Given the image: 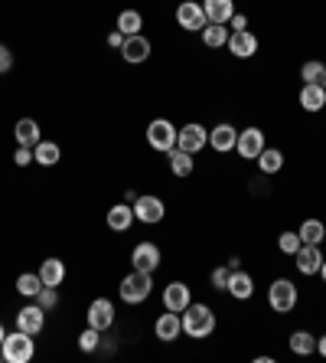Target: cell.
<instances>
[{
  "label": "cell",
  "mask_w": 326,
  "mask_h": 363,
  "mask_svg": "<svg viewBox=\"0 0 326 363\" xmlns=\"http://www.w3.org/2000/svg\"><path fill=\"white\" fill-rule=\"evenodd\" d=\"M183 331H186L189 337H196V341L209 337L215 331L212 308H209V305H193V301H189V308L183 311Z\"/></svg>",
  "instance_id": "obj_1"
},
{
  "label": "cell",
  "mask_w": 326,
  "mask_h": 363,
  "mask_svg": "<svg viewBox=\"0 0 326 363\" xmlns=\"http://www.w3.org/2000/svg\"><path fill=\"white\" fill-rule=\"evenodd\" d=\"M0 354L7 363H29L33 354H36V347H33V334L27 331H17V334H7L4 337V344H0Z\"/></svg>",
  "instance_id": "obj_2"
},
{
  "label": "cell",
  "mask_w": 326,
  "mask_h": 363,
  "mask_svg": "<svg viewBox=\"0 0 326 363\" xmlns=\"http://www.w3.org/2000/svg\"><path fill=\"white\" fill-rule=\"evenodd\" d=\"M150 291H154V278H150V272H140V268H134L121 282V301H128V305L147 301Z\"/></svg>",
  "instance_id": "obj_3"
},
{
  "label": "cell",
  "mask_w": 326,
  "mask_h": 363,
  "mask_svg": "<svg viewBox=\"0 0 326 363\" xmlns=\"http://www.w3.org/2000/svg\"><path fill=\"white\" fill-rule=\"evenodd\" d=\"M268 305H271V311H278V315L294 311V308H297V285L287 282V278H278V282L268 288Z\"/></svg>",
  "instance_id": "obj_4"
},
{
  "label": "cell",
  "mask_w": 326,
  "mask_h": 363,
  "mask_svg": "<svg viewBox=\"0 0 326 363\" xmlns=\"http://www.w3.org/2000/svg\"><path fill=\"white\" fill-rule=\"evenodd\" d=\"M177 131H179V128H173L167 118H154V121L147 124V144L154 147V151L167 154V151L177 147Z\"/></svg>",
  "instance_id": "obj_5"
},
{
  "label": "cell",
  "mask_w": 326,
  "mask_h": 363,
  "mask_svg": "<svg viewBox=\"0 0 326 363\" xmlns=\"http://www.w3.org/2000/svg\"><path fill=\"white\" fill-rule=\"evenodd\" d=\"M209 144V131H205L203 124H196L189 121L186 128H179L177 131V147L179 151H186V154H199Z\"/></svg>",
  "instance_id": "obj_6"
},
{
  "label": "cell",
  "mask_w": 326,
  "mask_h": 363,
  "mask_svg": "<svg viewBox=\"0 0 326 363\" xmlns=\"http://www.w3.org/2000/svg\"><path fill=\"white\" fill-rule=\"evenodd\" d=\"M177 23L183 29H189V33H199V29H205V10H203V4H196V0H183L177 7Z\"/></svg>",
  "instance_id": "obj_7"
},
{
  "label": "cell",
  "mask_w": 326,
  "mask_h": 363,
  "mask_svg": "<svg viewBox=\"0 0 326 363\" xmlns=\"http://www.w3.org/2000/svg\"><path fill=\"white\" fill-rule=\"evenodd\" d=\"M235 151H238L242 161H258V154L264 151V134H261L258 128H245V131H238Z\"/></svg>",
  "instance_id": "obj_8"
},
{
  "label": "cell",
  "mask_w": 326,
  "mask_h": 363,
  "mask_svg": "<svg viewBox=\"0 0 326 363\" xmlns=\"http://www.w3.org/2000/svg\"><path fill=\"white\" fill-rule=\"evenodd\" d=\"M163 213H167V206H163V200L160 197H137L134 200V216H137L140 223H147V226H154V223L163 220Z\"/></svg>",
  "instance_id": "obj_9"
},
{
  "label": "cell",
  "mask_w": 326,
  "mask_h": 363,
  "mask_svg": "<svg viewBox=\"0 0 326 363\" xmlns=\"http://www.w3.org/2000/svg\"><path fill=\"white\" fill-rule=\"evenodd\" d=\"M114 324V305L108 298H95L92 305H88V327L95 331H108Z\"/></svg>",
  "instance_id": "obj_10"
},
{
  "label": "cell",
  "mask_w": 326,
  "mask_h": 363,
  "mask_svg": "<svg viewBox=\"0 0 326 363\" xmlns=\"http://www.w3.org/2000/svg\"><path fill=\"white\" fill-rule=\"evenodd\" d=\"M46 327V311L33 301V305H27L23 311H17V331H27V334L36 337L39 331Z\"/></svg>",
  "instance_id": "obj_11"
},
{
  "label": "cell",
  "mask_w": 326,
  "mask_h": 363,
  "mask_svg": "<svg viewBox=\"0 0 326 363\" xmlns=\"http://www.w3.org/2000/svg\"><path fill=\"white\" fill-rule=\"evenodd\" d=\"M294 258H297L300 275H317L320 265H323V252H320V246H313V242H304V246L294 252Z\"/></svg>",
  "instance_id": "obj_12"
},
{
  "label": "cell",
  "mask_w": 326,
  "mask_h": 363,
  "mask_svg": "<svg viewBox=\"0 0 326 363\" xmlns=\"http://www.w3.org/2000/svg\"><path fill=\"white\" fill-rule=\"evenodd\" d=\"M154 334H157V341H163V344H173V341L183 334V317H179L177 311H167V315H160L157 324H154Z\"/></svg>",
  "instance_id": "obj_13"
},
{
  "label": "cell",
  "mask_w": 326,
  "mask_h": 363,
  "mask_svg": "<svg viewBox=\"0 0 326 363\" xmlns=\"http://www.w3.org/2000/svg\"><path fill=\"white\" fill-rule=\"evenodd\" d=\"M225 46L232 49V56L238 59H252L258 53V37L248 33V29H238V33H229V43Z\"/></svg>",
  "instance_id": "obj_14"
},
{
  "label": "cell",
  "mask_w": 326,
  "mask_h": 363,
  "mask_svg": "<svg viewBox=\"0 0 326 363\" xmlns=\"http://www.w3.org/2000/svg\"><path fill=\"white\" fill-rule=\"evenodd\" d=\"M130 262H134V268H140V272H154V268L160 265V249L154 246V242H137L134 252H130Z\"/></svg>",
  "instance_id": "obj_15"
},
{
  "label": "cell",
  "mask_w": 326,
  "mask_h": 363,
  "mask_svg": "<svg viewBox=\"0 0 326 363\" xmlns=\"http://www.w3.org/2000/svg\"><path fill=\"white\" fill-rule=\"evenodd\" d=\"M163 308L183 315V311L189 308V288L183 285V282H170V285L163 288Z\"/></svg>",
  "instance_id": "obj_16"
},
{
  "label": "cell",
  "mask_w": 326,
  "mask_h": 363,
  "mask_svg": "<svg viewBox=\"0 0 326 363\" xmlns=\"http://www.w3.org/2000/svg\"><path fill=\"white\" fill-rule=\"evenodd\" d=\"M235 141H238V131H235L232 124H215L212 131H209V144H212V151H219V154L235 151Z\"/></svg>",
  "instance_id": "obj_17"
},
{
  "label": "cell",
  "mask_w": 326,
  "mask_h": 363,
  "mask_svg": "<svg viewBox=\"0 0 326 363\" xmlns=\"http://www.w3.org/2000/svg\"><path fill=\"white\" fill-rule=\"evenodd\" d=\"M121 56L128 59V62H147L150 59V39L147 37H128L121 46Z\"/></svg>",
  "instance_id": "obj_18"
},
{
  "label": "cell",
  "mask_w": 326,
  "mask_h": 363,
  "mask_svg": "<svg viewBox=\"0 0 326 363\" xmlns=\"http://www.w3.org/2000/svg\"><path fill=\"white\" fill-rule=\"evenodd\" d=\"M300 105H304V112H320V108L326 105V88L320 86V82H304V88H300Z\"/></svg>",
  "instance_id": "obj_19"
},
{
  "label": "cell",
  "mask_w": 326,
  "mask_h": 363,
  "mask_svg": "<svg viewBox=\"0 0 326 363\" xmlns=\"http://www.w3.org/2000/svg\"><path fill=\"white\" fill-rule=\"evenodd\" d=\"M203 10L209 23H229L235 13V4L232 0H203Z\"/></svg>",
  "instance_id": "obj_20"
},
{
  "label": "cell",
  "mask_w": 326,
  "mask_h": 363,
  "mask_svg": "<svg viewBox=\"0 0 326 363\" xmlns=\"http://www.w3.org/2000/svg\"><path fill=\"white\" fill-rule=\"evenodd\" d=\"M13 134H17V144H23V147H36L43 141V131H39V124L33 118H20Z\"/></svg>",
  "instance_id": "obj_21"
},
{
  "label": "cell",
  "mask_w": 326,
  "mask_h": 363,
  "mask_svg": "<svg viewBox=\"0 0 326 363\" xmlns=\"http://www.w3.org/2000/svg\"><path fill=\"white\" fill-rule=\"evenodd\" d=\"M229 295H235L238 301H248V298L254 295V282H252V275H248V272H238V268H235L232 278H229Z\"/></svg>",
  "instance_id": "obj_22"
},
{
  "label": "cell",
  "mask_w": 326,
  "mask_h": 363,
  "mask_svg": "<svg viewBox=\"0 0 326 363\" xmlns=\"http://www.w3.org/2000/svg\"><path fill=\"white\" fill-rule=\"evenodd\" d=\"M39 278H43V285L59 288L65 282V262H59V258H46V262L39 265Z\"/></svg>",
  "instance_id": "obj_23"
},
{
  "label": "cell",
  "mask_w": 326,
  "mask_h": 363,
  "mask_svg": "<svg viewBox=\"0 0 326 363\" xmlns=\"http://www.w3.org/2000/svg\"><path fill=\"white\" fill-rule=\"evenodd\" d=\"M130 223H134V206H128V203H118V206H111V210H108V226H111L114 232L130 230Z\"/></svg>",
  "instance_id": "obj_24"
},
{
  "label": "cell",
  "mask_w": 326,
  "mask_h": 363,
  "mask_svg": "<svg viewBox=\"0 0 326 363\" xmlns=\"http://www.w3.org/2000/svg\"><path fill=\"white\" fill-rule=\"evenodd\" d=\"M59 157H62V151H59L56 141H39L36 147H33V161L43 164V167H53V164H59Z\"/></svg>",
  "instance_id": "obj_25"
},
{
  "label": "cell",
  "mask_w": 326,
  "mask_h": 363,
  "mask_svg": "<svg viewBox=\"0 0 326 363\" xmlns=\"http://www.w3.org/2000/svg\"><path fill=\"white\" fill-rule=\"evenodd\" d=\"M290 350L300 357L317 354V337L310 334V331H294V334H290Z\"/></svg>",
  "instance_id": "obj_26"
},
{
  "label": "cell",
  "mask_w": 326,
  "mask_h": 363,
  "mask_svg": "<svg viewBox=\"0 0 326 363\" xmlns=\"http://www.w3.org/2000/svg\"><path fill=\"white\" fill-rule=\"evenodd\" d=\"M203 43H205L209 49L225 46V43H229V27H225V23H205V29H203Z\"/></svg>",
  "instance_id": "obj_27"
},
{
  "label": "cell",
  "mask_w": 326,
  "mask_h": 363,
  "mask_svg": "<svg viewBox=\"0 0 326 363\" xmlns=\"http://www.w3.org/2000/svg\"><path fill=\"white\" fill-rule=\"evenodd\" d=\"M167 157H170V171L177 173V177H189L193 173V154L173 147V151H167Z\"/></svg>",
  "instance_id": "obj_28"
},
{
  "label": "cell",
  "mask_w": 326,
  "mask_h": 363,
  "mask_svg": "<svg viewBox=\"0 0 326 363\" xmlns=\"http://www.w3.org/2000/svg\"><path fill=\"white\" fill-rule=\"evenodd\" d=\"M258 167H261V173H278L280 167H284V154H280L278 147H264V151L258 154Z\"/></svg>",
  "instance_id": "obj_29"
},
{
  "label": "cell",
  "mask_w": 326,
  "mask_h": 363,
  "mask_svg": "<svg viewBox=\"0 0 326 363\" xmlns=\"http://www.w3.org/2000/svg\"><path fill=\"white\" fill-rule=\"evenodd\" d=\"M140 27H144V17H140L137 10H121V17H118V29H121L124 37H137Z\"/></svg>",
  "instance_id": "obj_30"
},
{
  "label": "cell",
  "mask_w": 326,
  "mask_h": 363,
  "mask_svg": "<svg viewBox=\"0 0 326 363\" xmlns=\"http://www.w3.org/2000/svg\"><path fill=\"white\" fill-rule=\"evenodd\" d=\"M297 236H300V242H313V246H320V242H323V236H326V226L320 220H307L297 230Z\"/></svg>",
  "instance_id": "obj_31"
},
{
  "label": "cell",
  "mask_w": 326,
  "mask_h": 363,
  "mask_svg": "<svg viewBox=\"0 0 326 363\" xmlns=\"http://www.w3.org/2000/svg\"><path fill=\"white\" fill-rule=\"evenodd\" d=\"M39 288H43V278H39V272H36V275H33V272H27V275L17 278V291L23 298H36Z\"/></svg>",
  "instance_id": "obj_32"
},
{
  "label": "cell",
  "mask_w": 326,
  "mask_h": 363,
  "mask_svg": "<svg viewBox=\"0 0 326 363\" xmlns=\"http://www.w3.org/2000/svg\"><path fill=\"white\" fill-rule=\"evenodd\" d=\"M33 301H36V305L43 308V311H53V308L59 305V288H49V285H43V288H39V295L33 298Z\"/></svg>",
  "instance_id": "obj_33"
},
{
  "label": "cell",
  "mask_w": 326,
  "mask_h": 363,
  "mask_svg": "<svg viewBox=\"0 0 326 363\" xmlns=\"http://www.w3.org/2000/svg\"><path fill=\"white\" fill-rule=\"evenodd\" d=\"M102 331H95V327H88V331H82V337H79V347H82L85 354H95L98 347H102Z\"/></svg>",
  "instance_id": "obj_34"
},
{
  "label": "cell",
  "mask_w": 326,
  "mask_h": 363,
  "mask_svg": "<svg viewBox=\"0 0 326 363\" xmlns=\"http://www.w3.org/2000/svg\"><path fill=\"white\" fill-rule=\"evenodd\" d=\"M323 62H317V59H310V62H304V69H300V79L304 82H320V76H323Z\"/></svg>",
  "instance_id": "obj_35"
},
{
  "label": "cell",
  "mask_w": 326,
  "mask_h": 363,
  "mask_svg": "<svg viewBox=\"0 0 326 363\" xmlns=\"http://www.w3.org/2000/svg\"><path fill=\"white\" fill-rule=\"evenodd\" d=\"M278 246H280V252H284V256H294V252H297V249L304 246V242H300L297 232H280Z\"/></svg>",
  "instance_id": "obj_36"
},
{
  "label": "cell",
  "mask_w": 326,
  "mask_h": 363,
  "mask_svg": "<svg viewBox=\"0 0 326 363\" xmlns=\"http://www.w3.org/2000/svg\"><path fill=\"white\" fill-rule=\"evenodd\" d=\"M229 278H232V268H215L212 272V288H219V291H229Z\"/></svg>",
  "instance_id": "obj_37"
},
{
  "label": "cell",
  "mask_w": 326,
  "mask_h": 363,
  "mask_svg": "<svg viewBox=\"0 0 326 363\" xmlns=\"http://www.w3.org/2000/svg\"><path fill=\"white\" fill-rule=\"evenodd\" d=\"M13 161H17V167H27V164L33 161V147H23V144H20L17 154H13Z\"/></svg>",
  "instance_id": "obj_38"
},
{
  "label": "cell",
  "mask_w": 326,
  "mask_h": 363,
  "mask_svg": "<svg viewBox=\"0 0 326 363\" xmlns=\"http://www.w3.org/2000/svg\"><path fill=\"white\" fill-rule=\"evenodd\" d=\"M10 69H13V53H10L7 46H0V76L10 72Z\"/></svg>",
  "instance_id": "obj_39"
},
{
  "label": "cell",
  "mask_w": 326,
  "mask_h": 363,
  "mask_svg": "<svg viewBox=\"0 0 326 363\" xmlns=\"http://www.w3.org/2000/svg\"><path fill=\"white\" fill-rule=\"evenodd\" d=\"M124 39H128V37H124L121 29H111V33H108V46H111V49H121Z\"/></svg>",
  "instance_id": "obj_40"
},
{
  "label": "cell",
  "mask_w": 326,
  "mask_h": 363,
  "mask_svg": "<svg viewBox=\"0 0 326 363\" xmlns=\"http://www.w3.org/2000/svg\"><path fill=\"white\" fill-rule=\"evenodd\" d=\"M229 23H232V33H238V29H248V17H245V13H232V20H229Z\"/></svg>",
  "instance_id": "obj_41"
},
{
  "label": "cell",
  "mask_w": 326,
  "mask_h": 363,
  "mask_svg": "<svg viewBox=\"0 0 326 363\" xmlns=\"http://www.w3.org/2000/svg\"><path fill=\"white\" fill-rule=\"evenodd\" d=\"M317 350H320V357H326V334L317 341Z\"/></svg>",
  "instance_id": "obj_42"
},
{
  "label": "cell",
  "mask_w": 326,
  "mask_h": 363,
  "mask_svg": "<svg viewBox=\"0 0 326 363\" xmlns=\"http://www.w3.org/2000/svg\"><path fill=\"white\" fill-rule=\"evenodd\" d=\"M320 275H323V282H326V258H323V265H320Z\"/></svg>",
  "instance_id": "obj_43"
},
{
  "label": "cell",
  "mask_w": 326,
  "mask_h": 363,
  "mask_svg": "<svg viewBox=\"0 0 326 363\" xmlns=\"http://www.w3.org/2000/svg\"><path fill=\"white\" fill-rule=\"evenodd\" d=\"M4 337H7V331H4V324H0V344H4Z\"/></svg>",
  "instance_id": "obj_44"
},
{
  "label": "cell",
  "mask_w": 326,
  "mask_h": 363,
  "mask_svg": "<svg viewBox=\"0 0 326 363\" xmlns=\"http://www.w3.org/2000/svg\"><path fill=\"white\" fill-rule=\"evenodd\" d=\"M320 86H323V88H326V69H323V76H320Z\"/></svg>",
  "instance_id": "obj_45"
}]
</instances>
